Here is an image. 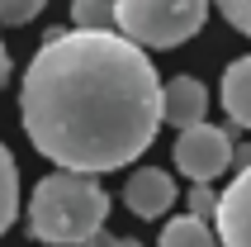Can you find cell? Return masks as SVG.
Returning <instances> with one entry per match:
<instances>
[{
	"label": "cell",
	"instance_id": "6da1fadb",
	"mask_svg": "<svg viewBox=\"0 0 251 247\" xmlns=\"http://www.w3.org/2000/svg\"><path fill=\"white\" fill-rule=\"evenodd\" d=\"M19 119L57 171H119L156 143L161 81L152 57L124 33L62 29L28 57Z\"/></svg>",
	"mask_w": 251,
	"mask_h": 247
},
{
	"label": "cell",
	"instance_id": "7a4b0ae2",
	"mask_svg": "<svg viewBox=\"0 0 251 247\" xmlns=\"http://www.w3.org/2000/svg\"><path fill=\"white\" fill-rule=\"evenodd\" d=\"M109 219V195L95 176L48 171L28 195V233L52 247H85Z\"/></svg>",
	"mask_w": 251,
	"mask_h": 247
},
{
	"label": "cell",
	"instance_id": "3957f363",
	"mask_svg": "<svg viewBox=\"0 0 251 247\" xmlns=\"http://www.w3.org/2000/svg\"><path fill=\"white\" fill-rule=\"evenodd\" d=\"M209 19V0H114V33L147 48H180Z\"/></svg>",
	"mask_w": 251,
	"mask_h": 247
},
{
	"label": "cell",
	"instance_id": "277c9868",
	"mask_svg": "<svg viewBox=\"0 0 251 247\" xmlns=\"http://www.w3.org/2000/svg\"><path fill=\"white\" fill-rule=\"evenodd\" d=\"M171 157H176L180 176H190L195 185H213V176H223L232 166V138H227V128L195 124V128H180Z\"/></svg>",
	"mask_w": 251,
	"mask_h": 247
},
{
	"label": "cell",
	"instance_id": "5b68a950",
	"mask_svg": "<svg viewBox=\"0 0 251 247\" xmlns=\"http://www.w3.org/2000/svg\"><path fill=\"white\" fill-rule=\"evenodd\" d=\"M213 238L223 247H251V166L232 176L218 209H213Z\"/></svg>",
	"mask_w": 251,
	"mask_h": 247
},
{
	"label": "cell",
	"instance_id": "8992f818",
	"mask_svg": "<svg viewBox=\"0 0 251 247\" xmlns=\"http://www.w3.org/2000/svg\"><path fill=\"white\" fill-rule=\"evenodd\" d=\"M180 195H176V181L166 171H156V166H138V171H128L124 181V205L138 214V219H161L171 205H176Z\"/></svg>",
	"mask_w": 251,
	"mask_h": 247
},
{
	"label": "cell",
	"instance_id": "52a82bcc",
	"mask_svg": "<svg viewBox=\"0 0 251 247\" xmlns=\"http://www.w3.org/2000/svg\"><path fill=\"white\" fill-rule=\"evenodd\" d=\"M209 114V91L199 76H171L161 81V124H176V128H195Z\"/></svg>",
	"mask_w": 251,
	"mask_h": 247
},
{
	"label": "cell",
	"instance_id": "ba28073f",
	"mask_svg": "<svg viewBox=\"0 0 251 247\" xmlns=\"http://www.w3.org/2000/svg\"><path fill=\"white\" fill-rule=\"evenodd\" d=\"M218 100H223L227 119L237 124V128H251V53L237 57V62H227Z\"/></svg>",
	"mask_w": 251,
	"mask_h": 247
},
{
	"label": "cell",
	"instance_id": "9c48e42d",
	"mask_svg": "<svg viewBox=\"0 0 251 247\" xmlns=\"http://www.w3.org/2000/svg\"><path fill=\"white\" fill-rule=\"evenodd\" d=\"M161 247H218V238H213V228L204 219L180 214V219H171L161 228Z\"/></svg>",
	"mask_w": 251,
	"mask_h": 247
},
{
	"label": "cell",
	"instance_id": "30bf717a",
	"mask_svg": "<svg viewBox=\"0 0 251 247\" xmlns=\"http://www.w3.org/2000/svg\"><path fill=\"white\" fill-rule=\"evenodd\" d=\"M14 214H19V166H14V152L0 143V238L14 223Z\"/></svg>",
	"mask_w": 251,
	"mask_h": 247
},
{
	"label": "cell",
	"instance_id": "8fae6325",
	"mask_svg": "<svg viewBox=\"0 0 251 247\" xmlns=\"http://www.w3.org/2000/svg\"><path fill=\"white\" fill-rule=\"evenodd\" d=\"M71 24L85 33L114 29V0H71Z\"/></svg>",
	"mask_w": 251,
	"mask_h": 247
},
{
	"label": "cell",
	"instance_id": "7c38bea8",
	"mask_svg": "<svg viewBox=\"0 0 251 247\" xmlns=\"http://www.w3.org/2000/svg\"><path fill=\"white\" fill-rule=\"evenodd\" d=\"M38 14H43V0H0V24H10V29L28 24Z\"/></svg>",
	"mask_w": 251,
	"mask_h": 247
},
{
	"label": "cell",
	"instance_id": "4fadbf2b",
	"mask_svg": "<svg viewBox=\"0 0 251 247\" xmlns=\"http://www.w3.org/2000/svg\"><path fill=\"white\" fill-rule=\"evenodd\" d=\"M209 5L223 14L237 33H247V38H251V0H209Z\"/></svg>",
	"mask_w": 251,
	"mask_h": 247
},
{
	"label": "cell",
	"instance_id": "5bb4252c",
	"mask_svg": "<svg viewBox=\"0 0 251 247\" xmlns=\"http://www.w3.org/2000/svg\"><path fill=\"white\" fill-rule=\"evenodd\" d=\"M213 209H218V195H213V185H195V190H190V214L209 223V219H213Z\"/></svg>",
	"mask_w": 251,
	"mask_h": 247
},
{
	"label": "cell",
	"instance_id": "9a60e30c",
	"mask_svg": "<svg viewBox=\"0 0 251 247\" xmlns=\"http://www.w3.org/2000/svg\"><path fill=\"white\" fill-rule=\"evenodd\" d=\"M232 162H237L242 171H247V166H251V143H242V148H232Z\"/></svg>",
	"mask_w": 251,
	"mask_h": 247
},
{
	"label": "cell",
	"instance_id": "2e32d148",
	"mask_svg": "<svg viewBox=\"0 0 251 247\" xmlns=\"http://www.w3.org/2000/svg\"><path fill=\"white\" fill-rule=\"evenodd\" d=\"M85 247H119V238H114V233H104V228H100V233L90 238V243H85Z\"/></svg>",
	"mask_w": 251,
	"mask_h": 247
},
{
	"label": "cell",
	"instance_id": "e0dca14e",
	"mask_svg": "<svg viewBox=\"0 0 251 247\" xmlns=\"http://www.w3.org/2000/svg\"><path fill=\"white\" fill-rule=\"evenodd\" d=\"M5 76H10V53L0 48V86H5Z\"/></svg>",
	"mask_w": 251,
	"mask_h": 247
}]
</instances>
